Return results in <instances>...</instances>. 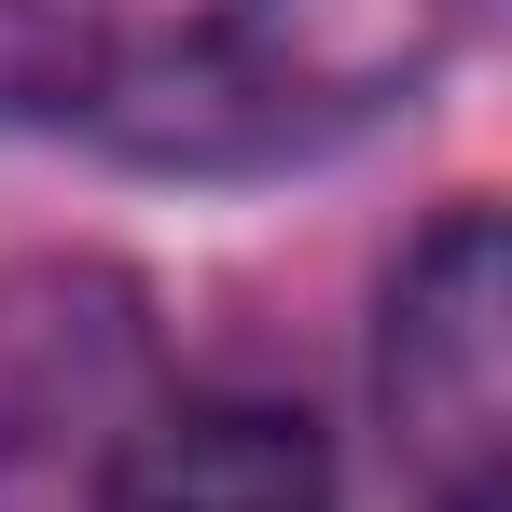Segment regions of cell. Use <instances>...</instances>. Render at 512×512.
Instances as JSON below:
<instances>
[{
	"instance_id": "6da1fadb",
	"label": "cell",
	"mask_w": 512,
	"mask_h": 512,
	"mask_svg": "<svg viewBox=\"0 0 512 512\" xmlns=\"http://www.w3.org/2000/svg\"><path fill=\"white\" fill-rule=\"evenodd\" d=\"M471 42V0H208L194 28L111 56L84 125L125 167H291L388 125L402 97Z\"/></svg>"
},
{
	"instance_id": "7a4b0ae2",
	"label": "cell",
	"mask_w": 512,
	"mask_h": 512,
	"mask_svg": "<svg viewBox=\"0 0 512 512\" xmlns=\"http://www.w3.org/2000/svg\"><path fill=\"white\" fill-rule=\"evenodd\" d=\"M374 402L429 512H512V250L499 208H443L388 277Z\"/></svg>"
},
{
	"instance_id": "3957f363",
	"label": "cell",
	"mask_w": 512,
	"mask_h": 512,
	"mask_svg": "<svg viewBox=\"0 0 512 512\" xmlns=\"http://www.w3.org/2000/svg\"><path fill=\"white\" fill-rule=\"evenodd\" d=\"M153 319L125 263H28L0 277V512H56L111 443L153 416Z\"/></svg>"
},
{
	"instance_id": "277c9868",
	"label": "cell",
	"mask_w": 512,
	"mask_h": 512,
	"mask_svg": "<svg viewBox=\"0 0 512 512\" xmlns=\"http://www.w3.org/2000/svg\"><path fill=\"white\" fill-rule=\"evenodd\" d=\"M97 512H333V457L291 402L208 388V402H153L111 443Z\"/></svg>"
}]
</instances>
